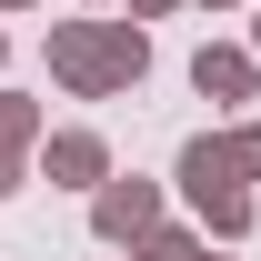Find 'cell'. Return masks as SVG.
Segmentation results:
<instances>
[{"mask_svg":"<svg viewBox=\"0 0 261 261\" xmlns=\"http://www.w3.org/2000/svg\"><path fill=\"white\" fill-rule=\"evenodd\" d=\"M50 81L70 100H111L151 81V31L141 20H50Z\"/></svg>","mask_w":261,"mask_h":261,"instance_id":"cell-1","label":"cell"},{"mask_svg":"<svg viewBox=\"0 0 261 261\" xmlns=\"http://www.w3.org/2000/svg\"><path fill=\"white\" fill-rule=\"evenodd\" d=\"M161 181H141V171H111V181H100L91 191V231L100 241H111V251H130V241H141V231H161Z\"/></svg>","mask_w":261,"mask_h":261,"instance_id":"cell-2","label":"cell"},{"mask_svg":"<svg viewBox=\"0 0 261 261\" xmlns=\"http://www.w3.org/2000/svg\"><path fill=\"white\" fill-rule=\"evenodd\" d=\"M40 181H50V191H100V181H111V141H100V130H40Z\"/></svg>","mask_w":261,"mask_h":261,"instance_id":"cell-3","label":"cell"},{"mask_svg":"<svg viewBox=\"0 0 261 261\" xmlns=\"http://www.w3.org/2000/svg\"><path fill=\"white\" fill-rule=\"evenodd\" d=\"M191 91L231 111V100H251V91H261V61L241 50V40H201V50H191Z\"/></svg>","mask_w":261,"mask_h":261,"instance_id":"cell-4","label":"cell"},{"mask_svg":"<svg viewBox=\"0 0 261 261\" xmlns=\"http://www.w3.org/2000/svg\"><path fill=\"white\" fill-rule=\"evenodd\" d=\"M171 181H181V201H201V191H241V171H231V141H221V130H201V141H181V161H171Z\"/></svg>","mask_w":261,"mask_h":261,"instance_id":"cell-5","label":"cell"},{"mask_svg":"<svg viewBox=\"0 0 261 261\" xmlns=\"http://www.w3.org/2000/svg\"><path fill=\"white\" fill-rule=\"evenodd\" d=\"M191 221H201V241H251V191H201Z\"/></svg>","mask_w":261,"mask_h":261,"instance_id":"cell-6","label":"cell"},{"mask_svg":"<svg viewBox=\"0 0 261 261\" xmlns=\"http://www.w3.org/2000/svg\"><path fill=\"white\" fill-rule=\"evenodd\" d=\"M40 130H50V121H40V100H31V91H0V151H10V161H31Z\"/></svg>","mask_w":261,"mask_h":261,"instance_id":"cell-7","label":"cell"},{"mask_svg":"<svg viewBox=\"0 0 261 261\" xmlns=\"http://www.w3.org/2000/svg\"><path fill=\"white\" fill-rule=\"evenodd\" d=\"M130 261H221V251H211L201 231H181V221H161V231H141V241H130Z\"/></svg>","mask_w":261,"mask_h":261,"instance_id":"cell-8","label":"cell"},{"mask_svg":"<svg viewBox=\"0 0 261 261\" xmlns=\"http://www.w3.org/2000/svg\"><path fill=\"white\" fill-rule=\"evenodd\" d=\"M221 141H231V171H241V181H261V121H231Z\"/></svg>","mask_w":261,"mask_h":261,"instance_id":"cell-9","label":"cell"},{"mask_svg":"<svg viewBox=\"0 0 261 261\" xmlns=\"http://www.w3.org/2000/svg\"><path fill=\"white\" fill-rule=\"evenodd\" d=\"M171 10H181V0H130V20H171Z\"/></svg>","mask_w":261,"mask_h":261,"instance_id":"cell-10","label":"cell"},{"mask_svg":"<svg viewBox=\"0 0 261 261\" xmlns=\"http://www.w3.org/2000/svg\"><path fill=\"white\" fill-rule=\"evenodd\" d=\"M10 191H20V161H10V151H0V201H10Z\"/></svg>","mask_w":261,"mask_h":261,"instance_id":"cell-11","label":"cell"},{"mask_svg":"<svg viewBox=\"0 0 261 261\" xmlns=\"http://www.w3.org/2000/svg\"><path fill=\"white\" fill-rule=\"evenodd\" d=\"M0 10H40V0H0Z\"/></svg>","mask_w":261,"mask_h":261,"instance_id":"cell-12","label":"cell"},{"mask_svg":"<svg viewBox=\"0 0 261 261\" xmlns=\"http://www.w3.org/2000/svg\"><path fill=\"white\" fill-rule=\"evenodd\" d=\"M0 70H10V31H0Z\"/></svg>","mask_w":261,"mask_h":261,"instance_id":"cell-13","label":"cell"},{"mask_svg":"<svg viewBox=\"0 0 261 261\" xmlns=\"http://www.w3.org/2000/svg\"><path fill=\"white\" fill-rule=\"evenodd\" d=\"M251 61H261V20H251Z\"/></svg>","mask_w":261,"mask_h":261,"instance_id":"cell-14","label":"cell"},{"mask_svg":"<svg viewBox=\"0 0 261 261\" xmlns=\"http://www.w3.org/2000/svg\"><path fill=\"white\" fill-rule=\"evenodd\" d=\"M211 10H241V0H211Z\"/></svg>","mask_w":261,"mask_h":261,"instance_id":"cell-15","label":"cell"}]
</instances>
